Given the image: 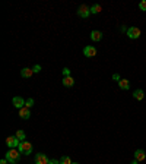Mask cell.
Instances as JSON below:
<instances>
[{"mask_svg":"<svg viewBox=\"0 0 146 164\" xmlns=\"http://www.w3.org/2000/svg\"><path fill=\"white\" fill-rule=\"evenodd\" d=\"M60 164H72V160H70V157L63 155L61 158H60Z\"/></svg>","mask_w":146,"mask_h":164,"instance_id":"obj_18","label":"cell"},{"mask_svg":"<svg viewBox=\"0 0 146 164\" xmlns=\"http://www.w3.org/2000/svg\"><path fill=\"white\" fill-rule=\"evenodd\" d=\"M15 136H16V138H18L19 141H25V138H26L25 132H23V130H21V129H19L18 132H16V135H15Z\"/></svg>","mask_w":146,"mask_h":164,"instance_id":"obj_17","label":"cell"},{"mask_svg":"<svg viewBox=\"0 0 146 164\" xmlns=\"http://www.w3.org/2000/svg\"><path fill=\"white\" fill-rule=\"evenodd\" d=\"M72 164H79V163H72Z\"/></svg>","mask_w":146,"mask_h":164,"instance_id":"obj_27","label":"cell"},{"mask_svg":"<svg viewBox=\"0 0 146 164\" xmlns=\"http://www.w3.org/2000/svg\"><path fill=\"white\" fill-rule=\"evenodd\" d=\"M32 70H34V73H38V72L41 70V66H40V65H36V66L32 67Z\"/></svg>","mask_w":146,"mask_h":164,"instance_id":"obj_22","label":"cell"},{"mask_svg":"<svg viewBox=\"0 0 146 164\" xmlns=\"http://www.w3.org/2000/svg\"><path fill=\"white\" fill-rule=\"evenodd\" d=\"M32 105H34V100H32V98H28V100H26V104H25V107L31 109Z\"/></svg>","mask_w":146,"mask_h":164,"instance_id":"obj_20","label":"cell"},{"mask_svg":"<svg viewBox=\"0 0 146 164\" xmlns=\"http://www.w3.org/2000/svg\"><path fill=\"white\" fill-rule=\"evenodd\" d=\"M139 9H140L142 12H146V0H142V2L139 3Z\"/></svg>","mask_w":146,"mask_h":164,"instance_id":"obj_19","label":"cell"},{"mask_svg":"<svg viewBox=\"0 0 146 164\" xmlns=\"http://www.w3.org/2000/svg\"><path fill=\"white\" fill-rule=\"evenodd\" d=\"M19 117H22V119H29L31 117V110H29L28 107H22L21 110H19Z\"/></svg>","mask_w":146,"mask_h":164,"instance_id":"obj_9","label":"cell"},{"mask_svg":"<svg viewBox=\"0 0 146 164\" xmlns=\"http://www.w3.org/2000/svg\"><path fill=\"white\" fill-rule=\"evenodd\" d=\"M137 163H139L137 160H133V161H131V163H130V164H137Z\"/></svg>","mask_w":146,"mask_h":164,"instance_id":"obj_26","label":"cell"},{"mask_svg":"<svg viewBox=\"0 0 146 164\" xmlns=\"http://www.w3.org/2000/svg\"><path fill=\"white\" fill-rule=\"evenodd\" d=\"M19 157H21V152L18 151V149H15V148H10L9 151L6 152V158L9 163H12V164H16L18 161H19Z\"/></svg>","mask_w":146,"mask_h":164,"instance_id":"obj_1","label":"cell"},{"mask_svg":"<svg viewBox=\"0 0 146 164\" xmlns=\"http://www.w3.org/2000/svg\"><path fill=\"white\" fill-rule=\"evenodd\" d=\"M35 164H50V160L45 154H36L35 155Z\"/></svg>","mask_w":146,"mask_h":164,"instance_id":"obj_6","label":"cell"},{"mask_svg":"<svg viewBox=\"0 0 146 164\" xmlns=\"http://www.w3.org/2000/svg\"><path fill=\"white\" fill-rule=\"evenodd\" d=\"M133 98L134 100H137V101H142L143 98H145V92H143V90H136L134 92H133Z\"/></svg>","mask_w":146,"mask_h":164,"instance_id":"obj_13","label":"cell"},{"mask_svg":"<svg viewBox=\"0 0 146 164\" xmlns=\"http://www.w3.org/2000/svg\"><path fill=\"white\" fill-rule=\"evenodd\" d=\"M78 15L80 18H88V16L91 15V8L86 6V5H80L79 9H78Z\"/></svg>","mask_w":146,"mask_h":164,"instance_id":"obj_3","label":"cell"},{"mask_svg":"<svg viewBox=\"0 0 146 164\" xmlns=\"http://www.w3.org/2000/svg\"><path fill=\"white\" fill-rule=\"evenodd\" d=\"M101 10H102V6H101V5H92V6H91V13H94V15L99 13Z\"/></svg>","mask_w":146,"mask_h":164,"instance_id":"obj_16","label":"cell"},{"mask_svg":"<svg viewBox=\"0 0 146 164\" xmlns=\"http://www.w3.org/2000/svg\"><path fill=\"white\" fill-rule=\"evenodd\" d=\"M32 73H34V70L32 69H29V67H23L21 70V76L22 78H31L32 76Z\"/></svg>","mask_w":146,"mask_h":164,"instance_id":"obj_14","label":"cell"},{"mask_svg":"<svg viewBox=\"0 0 146 164\" xmlns=\"http://www.w3.org/2000/svg\"><path fill=\"white\" fill-rule=\"evenodd\" d=\"M0 164H9V161L5 158V160H2V161H0Z\"/></svg>","mask_w":146,"mask_h":164,"instance_id":"obj_25","label":"cell"},{"mask_svg":"<svg viewBox=\"0 0 146 164\" xmlns=\"http://www.w3.org/2000/svg\"><path fill=\"white\" fill-rule=\"evenodd\" d=\"M146 158V152L143 149H136L134 151V160H137V161H143Z\"/></svg>","mask_w":146,"mask_h":164,"instance_id":"obj_10","label":"cell"},{"mask_svg":"<svg viewBox=\"0 0 146 164\" xmlns=\"http://www.w3.org/2000/svg\"><path fill=\"white\" fill-rule=\"evenodd\" d=\"M19 139L16 138V136H7L6 138V145L9 148H16V147H19Z\"/></svg>","mask_w":146,"mask_h":164,"instance_id":"obj_5","label":"cell"},{"mask_svg":"<svg viewBox=\"0 0 146 164\" xmlns=\"http://www.w3.org/2000/svg\"><path fill=\"white\" fill-rule=\"evenodd\" d=\"M63 85H64L66 88H70L75 85V79H73L72 76H63Z\"/></svg>","mask_w":146,"mask_h":164,"instance_id":"obj_12","label":"cell"},{"mask_svg":"<svg viewBox=\"0 0 146 164\" xmlns=\"http://www.w3.org/2000/svg\"><path fill=\"white\" fill-rule=\"evenodd\" d=\"M12 103H13V105L16 107V109H19V110H21L22 107H25V104H26V101H25L22 97H13Z\"/></svg>","mask_w":146,"mask_h":164,"instance_id":"obj_7","label":"cell"},{"mask_svg":"<svg viewBox=\"0 0 146 164\" xmlns=\"http://www.w3.org/2000/svg\"><path fill=\"white\" fill-rule=\"evenodd\" d=\"M83 54H85L86 57H94V56H96V48L92 47V45H86V47L83 48Z\"/></svg>","mask_w":146,"mask_h":164,"instance_id":"obj_8","label":"cell"},{"mask_svg":"<svg viewBox=\"0 0 146 164\" xmlns=\"http://www.w3.org/2000/svg\"><path fill=\"white\" fill-rule=\"evenodd\" d=\"M127 35H129V38H131V40H137V38L140 37V30H139L137 27H130V28L127 30Z\"/></svg>","mask_w":146,"mask_h":164,"instance_id":"obj_4","label":"cell"},{"mask_svg":"<svg viewBox=\"0 0 146 164\" xmlns=\"http://www.w3.org/2000/svg\"><path fill=\"white\" fill-rule=\"evenodd\" d=\"M91 40L95 41V43L101 41L102 40V32L101 31H92V32H91Z\"/></svg>","mask_w":146,"mask_h":164,"instance_id":"obj_11","label":"cell"},{"mask_svg":"<svg viewBox=\"0 0 146 164\" xmlns=\"http://www.w3.org/2000/svg\"><path fill=\"white\" fill-rule=\"evenodd\" d=\"M118 87H120V90L127 91L129 88H130V82L127 81V79H121V81L118 82Z\"/></svg>","mask_w":146,"mask_h":164,"instance_id":"obj_15","label":"cell"},{"mask_svg":"<svg viewBox=\"0 0 146 164\" xmlns=\"http://www.w3.org/2000/svg\"><path fill=\"white\" fill-rule=\"evenodd\" d=\"M113 79H114V81H117V82L121 81V78H120V75H118V73H114V75H113Z\"/></svg>","mask_w":146,"mask_h":164,"instance_id":"obj_23","label":"cell"},{"mask_svg":"<svg viewBox=\"0 0 146 164\" xmlns=\"http://www.w3.org/2000/svg\"><path fill=\"white\" fill-rule=\"evenodd\" d=\"M50 164H60L58 160H50Z\"/></svg>","mask_w":146,"mask_h":164,"instance_id":"obj_24","label":"cell"},{"mask_svg":"<svg viewBox=\"0 0 146 164\" xmlns=\"http://www.w3.org/2000/svg\"><path fill=\"white\" fill-rule=\"evenodd\" d=\"M63 75H64V76H70V69H69V67H64V69H63Z\"/></svg>","mask_w":146,"mask_h":164,"instance_id":"obj_21","label":"cell"},{"mask_svg":"<svg viewBox=\"0 0 146 164\" xmlns=\"http://www.w3.org/2000/svg\"><path fill=\"white\" fill-rule=\"evenodd\" d=\"M18 151L22 152V154H25V155H29L32 152V144L29 141H21L19 147H18Z\"/></svg>","mask_w":146,"mask_h":164,"instance_id":"obj_2","label":"cell"}]
</instances>
